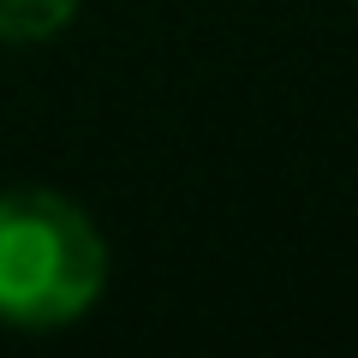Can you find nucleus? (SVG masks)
Returning a JSON list of instances; mask_svg holds the SVG:
<instances>
[{
    "instance_id": "f257e3e1",
    "label": "nucleus",
    "mask_w": 358,
    "mask_h": 358,
    "mask_svg": "<svg viewBox=\"0 0 358 358\" xmlns=\"http://www.w3.org/2000/svg\"><path fill=\"white\" fill-rule=\"evenodd\" d=\"M108 287V245L72 197L48 185L0 192V322L66 329Z\"/></svg>"
},
{
    "instance_id": "f03ea898",
    "label": "nucleus",
    "mask_w": 358,
    "mask_h": 358,
    "mask_svg": "<svg viewBox=\"0 0 358 358\" xmlns=\"http://www.w3.org/2000/svg\"><path fill=\"white\" fill-rule=\"evenodd\" d=\"M78 0H0V42H48L72 24Z\"/></svg>"
}]
</instances>
